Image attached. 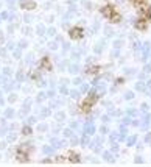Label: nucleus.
<instances>
[{"instance_id": "obj_1", "label": "nucleus", "mask_w": 151, "mask_h": 167, "mask_svg": "<svg viewBox=\"0 0 151 167\" xmlns=\"http://www.w3.org/2000/svg\"><path fill=\"white\" fill-rule=\"evenodd\" d=\"M69 36H70V39L78 41V39H81V38L84 36V30H83L81 27H73V28L69 30Z\"/></svg>"}, {"instance_id": "obj_2", "label": "nucleus", "mask_w": 151, "mask_h": 167, "mask_svg": "<svg viewBox=\"0 0 151 167\" xmlns=\"http://www.w3.org/2000/svg\"><path fill=\"white\" fill-rule=\"evenodd\" d=\"M139 14H140L142 19L149 21V19H151V8H149L148 5H140V7H139Z\"/></svg>"}, {"instance_id": "obj_3", "label": "nucleus", "mask_w": 151, "mask_h": 167, "mask_svg": "<svg viewBox=\"0 0 151 167\" xmlns=\"http://www.w3.org/2000/svg\"><path fill=\"white\" fill-rule=\"evenodd\" d=\"M36 7H38V5H36L34 0H21V8H22V10L31 11V10H34Z\"/></svg>"}, {"instance_id": "obj_4", "label": "nucleus", "mask_w": 151, "mask_h": 167, "mask_svg": "<svg viewBox=\"0 0 151 167\" xmlns=\"http://www.w3.org/2000/svg\"><path fill=\"white\" fill-rule=\"evenodd\" d=\"M100 13L104 16V17H111L114 13H115V8L112 7V5H104V7H101V10H100Z\"/></svg>"}, {"instance_id": "obj_5", "label": "nucleus", "mask_w": 151, "mask_h": 167, "mask_svg": "<svg viewBox=\"0 0 151 167\" xmlns=\"http://www.w3.org/2000/svg\"><path fill=\"white\" fill-rule=\"evenodd\" d=\"M39 66H41V69H44V70H52V63H50V58H48V56L42 58V60H41V63H39Z\"/></svg>"}, {"instance_id": "obj_6", "label": "nucleus", "mask_w": 151, "mask_h": 167, "mask_svg": "<svg viewBox=\"0 0 151 167\" xmlns=\"http://www.w3.org/2000/svg\"><path fill=\"white\" fill-rule=\"evenodd\" d=\"M146 27H148V21L146 19H139V21H135V28L137 30H146Z\"/></svg>"}, {"instance_id": "obj_7", "label": "nucleus", "mask_w": 151, "mask_h": 167, "mask_svg": "<svg viewBox=\"0 0 151 167\" xmlns=\"http://www.w3.org/2000/svg\"><path fill=\"white\" fill-rule=\"evenodd\" d=\"M97 100H98V95H97V94H89V95L84 98V102H86L87 105H90V106H94V105L97 103Z\"/></svg>"}, {"instance_id": "obj_8", "label": "nucleus", "mask_w": 151, "mask_h": 167, "mask_svg": "<svg viewBox=\"0 0 151 167\" xmlns=\"http://www.w3.org/2000/svg\"><path fill=\"white\" fill-rule=\"evenodd\" d=\"M100 72V66H89L87 69H86V74L87 75H95V74H98Z\"/></svg>"}, {"instance_id": "obj_9", "label": "nucleus", "mask_w": 151, "mask_h": 167, "mask_svg": "<svg viewBox=\"0 0 151 167\" xmlns=\"http://www.w3.org/2000/svg\"><path fill=\"white\" fill-rule=\"evenodd\" d=\"M69 161L70 162H80V155L78 153H75V151H69Z\"/></svg>"}, {"instance_id": "obj_10", "label": "nucleus", "mask_w": 151, "mask_h": 167, "mask_svg": "<svg viewBox=\"0 0 151 167\" xmlns=\"http://www.w3.org/2000/svg\"><path fill=\"white\" fill-rule=\"evenodd\" d=\"M17 151H19V153H28V151H30L28 144H21V145L17 147Z\"/></svg>"}, {"instance_id": "obj_11", "label": "nucleus", "mask_w": 151, "mask_h": 167, "mask_svg": "<svg viewBox=\"0 0 151 167\" xmlns=\"http://www.w3.org/2000/svg\"><path fill=\"white\" fill-rule=\"evenodd\" d=\"M109 19H111V22L117 24V22H120V21H121V16H120L118 13H114V14H112V16H111Z\"/></svg>"}, {"instance_id": "obj_12", "label": "nucleus", "mask_w": 151, "mask_h": 167, "mask_svg": "<svg viewBox=\"0 0 151 167\" xmlns=\"http://www.w3.org/2000/svg\"><path fill=\"white\" fill-rule=\"evenodd\" d=\"M33 133V130H31V126H28V125H25L24 128H22V134L24 136H30Z\"/></svg>"}, {"instance_id": "obj_13", "label": "nucleus", "mask_w": 151, "mask_h": 167, "mask_svg": "<svg viewBox=\"0 0 151 167\" xmlns=\"http://www.w3.org/2000/svg\"><path fill=\"white\" fill-rule=\"evenodd\" d=\"M17 158H19V161L25 162V161H28V153H19L17 151Z\"/></svg>"}, {"instance_id": "obj_14", "label": "nucleus", "mask_w": 151, "mask_h": 167, "mask_svg": "<svg viewBox=\"0 0 151 167\" xmlns=\"http://www.w3.org/2000/svg\"><path fill=\"white\" fill-rule=\"evenodd\" d=\"M31 78H33V80H38V74H31Z\"/></svg>"}]
</instances>
